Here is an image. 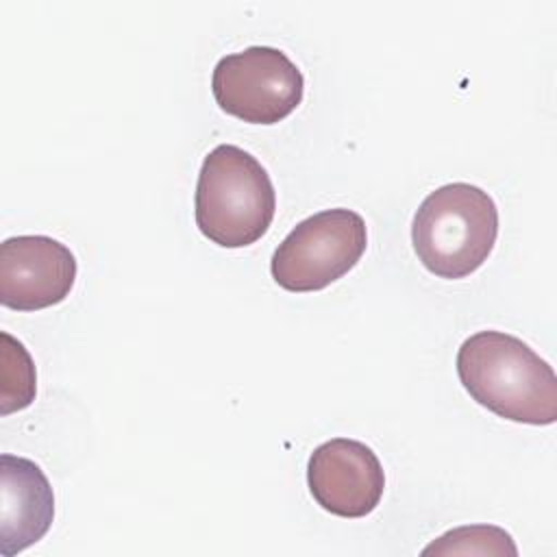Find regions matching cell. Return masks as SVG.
<instances>
[{"label": "cell", "instance_id": "1", "mask_svg": "<svg viewBox=\"0 0 557 557\" xmlns=\"http://www.w3.org/2000/svg\"><path fill=\"white\" fill-rule=\"evenodd\" d=\"M466 392L492 413L544 426L557 420V376L527 342L503 331H479L457 350Z\"/></svg>", "mask_w": 557, "mask_h": 557}, {"label": "cell", "instance_id": "2", "mask_svg": "<svg viewBox=\"0 0 557 557\" xmlns=\"http://www.w3.org/2000/svg\"><path fill=\"white\" fill-rule=\"evenodd\" d=\"M276 213L268 170L248 150L220 144L202 159L194 215L200 233L222 248H244L265 235Z\"/></svg>", "mask_w": 557, "mask_h": 557}, {"label": "cell", "instance_id": "3", "mask_svg": "<svg viewBox=\"0 0 557 557\" xmlns=\"http://www.w3.org/2000/svg\"><path fill=\"white\" fill-rule=\"evenodd\" d=\"M498 207L472 183H448L433 189L411 222V244L420 263L440 278H463L476 272L494 250Z\"/></svg>", "mask_w": 557, "mask_h": 557}, {"label": "cell", "instance_id": "4", "mask_svg": "<svg viewBox=\"0 0 557 557\" xmlns=\"http://www.w3.org/2000/svg\"><path fill=\"white\" fill-rule=\"evenodd\" d=\"M368 246L366 220L344 207L298 222L276 246L270 272L287 292H318L350 272Z\"/></svg>", "mask_w": 557, "mask_h": 557}, {"label": "cell", "instance_id": "5", "mask_svg": "<svg viewBox=\"0 0 557 557\" xmlns=\"http://www.w3.org/2000/svg\"><path fill=\"white\" fill-rule=\"evenodd\" d=\"M211 91L224 113L248 124H276L302 102L305 78L283 50L250 46L215 63Z\"/></svg>", "mask_w": 557, "mask_h": 557}, {"label": "cell", "instance_id": "6", "mask_svg": "<svg viewBox=\"0 0 557 557\" xmlns=\"http://www.w3.org/2000/svg\"><path fill=\"white\" fill-rule=\"evenodd\" d=\"M76 281L74 252L48 235H15L0 246V302L37 311L63 302Z\"/></svg>", "mask_w": 557, "mask_h": 557}, {"label": "cell", "instance_id": "7", "mask_svg": "<svg viewBox=\"0 0 557 557\" xmlns=\"http://www.w3.org/2000/svg\"><path fill=\"white\" fill-rule=\"evenodd\" d=\"M307 485L324 511L339 518H363L383 498L385 472L368 444L335 437L313 448Z\"/></svg>", "mask_w": 557, "mask_h": 557}, {"label": "cell", "instance_id": "8", "mask_svg": "<svg viewBox=\"0 0 557 557\" xmlns=\"http://www.w3.org/2000/svg\"><path fill=\"white\" fill-rule=\"evenodd\" d=\"M54 518V494L44 470L17 455L0 457V553L13 557L39 542Z\"/></svg>", "mask_w": 557, "mask_h": 557}, {"label": "cell", "instance_id": "9", "mask_svg": "<svg viewBox=\"0 0 557 557\" xmlns=\"http://www.w3.org/2000/svg\"><path fill=\"white\" fill-rule=\"evenodd\" d=\"M518 555L511 535L492 524H470L453 529L431 542L422 555Z\"/></svg>", "mask_w": 557, "mask_h": 557}, {"label": "cell", "instance_id": "10", "mask_svg": "<svg viewBox=\"0 0 557 557\" xmlns=\"http://www.w3.org/2000/svg\"><path fill=\"white\" fill-rule=\"evenodd\" d=\"M2 337V394H7L13 387V381H17V394H15V409H24L35 398V366L30 355L26 352L24 344L13 339L9 333H0Z\"/></svg>", "mask_w": 557, "mask_h": 557}]
</instances>
